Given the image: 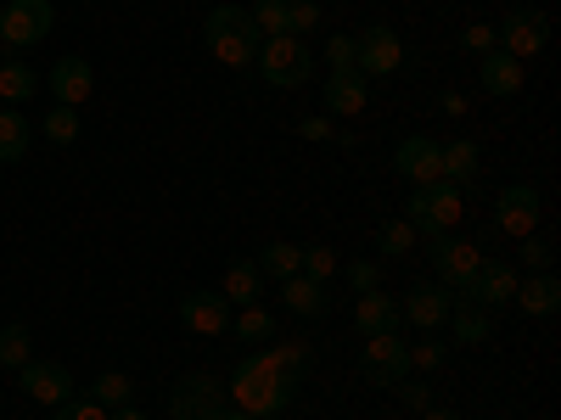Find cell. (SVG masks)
Wrapping results in <instances>:
<instances>
[{
  "label": "cell",
  "mask_w": 561,
  "mask_h": 420,
  "mask_svg": "<svg viewBox=\"0 0 561 420\" xmlns=\"http://www.w3.org/2000/svg\"><path fill=\"white\" fill-rule=\"evenodd\" d=\"M460 45H466V51H478V57H483V51H494V28H489V23H472V28L460 34Z\"/></svg>",
  "instance_id": "cell-44"
},
{
  "label": "cell",
  "mask_w": 561,
  "mask_h": 420,
  "mask_svg": "<svg viewBox=\"0 0 561 420\" xmlns=\"http://www.w3.org/2000/svg\"><path fill=\"white\" fill-rule=\"evenodd\" d=\"M393 168L410 185H433V179H444V147H438L433 135H404L399 152H393Z\"/></svg>",
  "instance_id": "cell-14"
},
{
  "label": "cell",
  "mask_w": 561,
  "mask_h": 420,
  "mask_svg": "<svg viewBox=\"0 0 561 420\" xmlns=\"http://www.w3.org/2000/svg\"><path fill=\"white\" fill-rule=\"evenodd\" d=\"M359 376L370 387H399L410 376V342H399V331H382V337H365L359 348Z\"/></svg>",
  "instance_id": "cell-5"
},
{
  "label": "cell",
  "mask_w": 561,
  "mask_h": 420,
  "mask_svg": "<svg viewBox=\"0 0 561 420\" xmlns=\"http://www.w3.org/2000/svg\"><path fill=\"white\" fill-rule=\"evenodd\" d=\"M34 359V337H28V325H7L0 331V364L7 370H23Z\"/></svg>",
  "instance_id": "cell-32"
},
{
  "label": "cell",
  "mask_w": 561,
  "mask_h": 420,
  "mask_svg": "<svg viewBox=\"0 0 561 420\" xmlns=\"http://www.w3.org/2000/svg\"><path fill=\"white\" fill-rule=\"evenodd\" d=\"M107 420H152V415H140V409H135V404H124V409H113V415H107Z\"/></svg>",
  "instance_id": "cell-46"
},
{
  "label": "cell",
  "mask_w": 561,
  "mask_h": 420,
  "mask_svg": "<svg viewBox=\"0 0 561 420\" xmlns=\"http://www.w3.org/2000/svg\"><path fill=\"white\" fill-rule=\"evenodd\" d=\"M34 68L28 62H0V102H7V107H18V102H28L34 96Z\"/></svg>",
  "instance_id": "cell-30"
},
{
  "label": "cell",
  "mask_w": 561,
  "mask_h": 420,
  "mask_svg": "<svg viewBox=\"0 0 561 420\" xmlns=\"http://www.w3.org/2000/svg\"><path fill=\"white\" fill-rule=\"evenodd\" d=\"M320 102H325V118H359L370 102V79L359 68H343L320 84Z\"/></svg>",
  "instance_id": "cell-15"
},
{
  "label": "cell",
  "mask_w": 561,
  "mask_h": 420,
  "mask_svg": "<svg viewBox=\"0 0 561 420\" xmlns=\"http://www.w3.org/2000/svg\"><path fill=\"white\" fill-rule=\"evenodd\" d=\"M399 303L388 292H359V308H354V325L359 337H382V331H399Z\"/></svg>",
  "instance_id": "cell-22"
},
{
  "label": "cell",
  "mask_w": 561,
  "mask_h": 420,
  "mask_svg": "<svg viewBox=\"0 0 561 420\" xmlns=\"http://www.w3.org/2000/svg\"><path fill=\"white\" fill-rule=\"evenodd\" d=\"M39 135L51 140V147H73L79 140V107H51L39 118Z\"/></svg>",
  "instance_id": "cell-31"
},
{
  "label": "cell",
  "mask_w": 561,
  "mask_h": 420,
  "mask_svg": "<svg viewBox=\"0 0 561 420\" xmlns=\"http://www.w3.org/2000/svg\"><path fill=\"white\" fill-rule=\"evenodd\" d=\"M225 409H230V398L214 376H180L169 393V420H219Z\"/></svg>",
  "instance_id": "cell-11"
},
{
  "label": "cell",
  "mask_w": 561,
  "mask_h": 420,
  "mask_svg": "<svg viewBox=\"0 0 561 420\" xmlns=\"http://www.w3.org/2000/svg\"><path fill=\"white\" fill-rule=\"evenodd\" d=\"M343 264H337V253L332 247H304V258H298V275H309V280H320V287H325V280H332Z\"/></svg>",
  "instance_id": "cell-35"
},
{
  "label": "cell",
  "mask_w": 561,
  "mask_h": 420,
  "mask_svg": "<svg viewBox=\"0 0 561 420\" xmlns=\"http://www.w3.org/2000/svg\"><path fill=\"white\" fill-rule=\"evenodd\" d=\"M219 292H225V303H242V308H248V303H259V292H264V275H259V264H253V258L230 264Z\"/></svg>",
  "instance_id": "cell-26"
},
{
  "label": "cell",
  "mask_w": 561,
  "mask_h": 420,
  "mask_svg": "<svg viewBox=\"0 0 561 420\" xmlns=\"http://www.w3.org/2000/svg\"><path fill=\"white\" fill-rule=\"evenodd\" d=\"M449 359V348L438 342V331H427V337H421L415 348H410V370H438Z\"/></svg>",
  "instance_id": "cell-36"
},
{
  "label": "cell",
  "mask_w": 561,
  "mask_h": 420,
  "mask_svg": "<svg viewBox=\"0 0 561 420\" xmlns=\"http://www.w3.org/2000/svg\"><path fill=\"white\" fill-rule=\"evenodd\" d=\"M90 90H96V73H90L84 57H62V62L51 68V96H57V107H79Z\"/></svg>",
  "instance_id": "cell-20"
},
{
  "label": "cell",
  "mask_w": 561,
  "mask_h": 420,
  "mask_svg": "<svg viewBox=\"0 0 561 420\" xmlns=\"http://www.w3.org/2000/svg\"><path fill=\"white\" fill-rule=\"evenodd\" d=\"M219 420H253V415H242V409H225Z\"/></svg>",
  "instance_id": "cell-48"
},
{
  "label": "cell",
  "mask_w": 561,
  "mask_h": 420,
  "mask_svg": "<svg viewBox=\"0 0 561 420\" xmlns=\"http://www.w3.org/2000/svg\"><path fill=\"white\" fill-rule=\"evenodd\" d=\"M28 140H34V124L18 107H0V163H23Z\"/></svg>",
  "instance_id": "cell-24"
},
{
  "label": "cell",
  "mask_w": 561,
  "mask_h": 420,
  "mask_svg": "<svg viewBox=\"0 0 561 420\" xmlns=\"http://www.w3.org/2000/svg\"><path fill=\"white\" fill-rule=\"evenodd\" d=\"M298 258H304V247H293V242H270V247H259V275L264 280H293L298 275Z\"/></svg>",
  "instance_id": "cell-27"
},
{
  "label": "cell",
  "mask_w": 561,
  "mask_h": 420,
  "mask_svg": "<svg viewBox=\"0 0 561 420\" xmlns=\"http://www.w3.org/2000/svg\"><path fill=\"white\" fill-rule=\"evenodd\" d=\"M203 34H208V51H214L219 68H237V73H242V68L259 62L264 34H259V23L248 18V7H214L208 23H203Z\"/></svg>",
  "instance_id": "cell-2"
},
{
  "label": "cell",
  "mask_w": 561,
  "mask_h": 420,
  "mask_svg": "<svg viewBox=\"0 0 561 420\" xmlns=\"http://www.w3.org/2000/svg\"><path fill=\"white\" fill-rule=\"evenodd\" d=\"M478 163H483L478 140H449V147H444V179H449V185H460V191L478 179Z\"/></svg>",
  "instance_id": "cell-25"
},
{
  "label": "cell",
  "mask_w": 561,
  "mask_h": 420,
  "mask_svg": "<svg viewBox=\"0 0 561 420\" xmlns=\"http://www.w3.org/2000/svg\"><path fill=\"white\" fill-rule=\"evenodd\" d=\"M180 325L197 337H225L230 331V303L225 292H185L180 298Z\"/></svg>",
  "instance_id": "cell-16"
},
{
  "label": "cell",
  "mask_w": 561,
  "mask_h": 420,
  "mask_svg": "<svg viewBox=\"0 0 561 420\" xmlns=\"http://www.w3.org/2000/svg\"><path fill=\"white\" fill-rule=\"evenodd\" d=\"M523 264H528V269H534V275H539V269H550V264H556V247H550V242H545V236H539V230H534V236H523Z\"/></svg>",
  "instance_id": "cell-39"
},
{
  "label": "cell",
  "mask_w": 561,
  "mask_h": 420,
  "mask_svg": "<svg viewBox=\"0 0 561 420\" xmlns=\"http://www.w3.org/2000/svg\"><path fill=\"white\" fill-rule=\"evenodd\" d=\"M51 23H57L51 0H7V7H0V39H7L12 51L39 45L45 34H51Z\"/></svg>",
  "instance_id": "cell-7"
},
{
  "label": "cell",
  "mask_w": 561,
  "mask_h": 420,
  "mask_svg": "<svg viewBox=\"0 0 561 420\" xmlns=\"http://www.w3.org/2000/svg\"><path fill=\"white\" fill-rule=\"evenodd\" d=\"M539 191H534V185H505V191L494 197V230H500V236H534V230H539Z\"/></svg>",
  "instance_id": "cell-12"
},
{
  "label": "cell",
  "mask_w": 561,
  "mask_h": 420,
  "mask_svg": "<svg viewBox=\"0 0 561 420\" xmlns=\"http://www.w3.org/2000/svg\"><path fill=\"white\" fill-rule=\"evenodd\" d=\"M18 387L34 404H45V409H57L62 398H73V376H68V364H57V359H28L18 370Z\"/></svg>",
  "instance_id": "cell-13"
},
{
  "label": "cell",
  "mask_w": 561,
  "mask_h": 420,
  "mask_svg": "<svg viewBox=\"0 0 561 420\" xmlns=\"http://www.w3.org/2000/svg\"><path fill=\"white\" fill-rule=\"evenodd\" d=\"M460 185L449 179H433V185H410L404 197V224L415 230V236H444V230H455L460 219Z\"/></svg>",
  "instance_id": "cell-3"
},
{
  "label": "cell",
  "mask_w": 561,
  "mask_h": 420,
  "mask_svg": "<svg viewBox=\"0 0 561 420\" xmlns=\"http://www.w3.org/2000/svg\"><path fill=\"white\" fill-rule=\"evenodd\" d=\"M449 308H455V292H444V287H415V292L399 303V314H404L410 325H421V331H438V325L449 319Z\"/></svg>",
  "instance_id": "cell-19"
},
{
  "label": "cell",
  "mask_w": 561,
  "mask_h": 420,
  "mask_svg": "<svg viewBox=\"0 0 561 420\" xmlns=\"http://www.w3.org/2000/svg\"><path fill=\"white\" fill-rule=\"evenodd\" d=\"M298 135H304V140H337V129H332V118H325V113H320V118H304Z\"/></svg>",
  "instance_id": "cell-45"
},
{
  "label": "cell",
  "mask_w": 561,
  "mask_h": 420,
  "mask_svg": "<svg viewBox=\"0 0 561 420\" xmlns=\"http://www.w3.org/2000/svg\"><path fill=\"white\" fill-rule=\"evenodd\" d=\"M410 247H415V230H410L404 219H388V224L377 230V253H382V258H404Z\"/></svg>",
  "instance_id": "cell-33"
},
{
  "label": "cell",
  "mask_w": 561,
  "mask_h": 420,
  "mask_svg": "<svg viewBox=\"0 0 561 420\" xmlns=\"http://www.w3.org/2000/svg\"><path fill=\"white\" fill-rule=\"evenodd\" d=\"M320 18H325V12L314 7V0H293V7H287V34H298V39H304V34H314V28H320Z\"/></svg>",
  "instance_id": "cell-37"
},
{
  "label": "cell",
  "mask_w": 561,
  "mask_h": 420,
  "mask_svg": "<svg viewBox=\"0 0 561 420\" xmlns=\"http://www.w3.org/2000/svg\"><path fill=\"white\" fill-rule=\"evenodd\" d=\"M287 7H293V0H259V7H248V18L270 39V34H287Z\"/></svg>",
  "instance_id": "cell-34"
},
{
  "label": "cell",
  "mask_w": 561,
  "mask_h": 420,
  "mask_svg": "<svg viewBox=\"0 0 561 420\" xmlns=\"http://www.w3.org/2000/svg\"><path fill=\"white\" fill-rule=\"evenodd\" d=\"M298 382H304L298 370H287L270 348H259V353H248V359L237 364V376H230L225 398H230V409H242V415H253V420H270V415H287V409H293Z\"/></svg>",
  "instance_id": "cell-1"
},
{
  "label": "cell",
  "mask_w": 561,
  "mask_h": 420,
  "mask_svg": "<svg viewBox=\"0 0 561 420\" xmlns=\"http://www.w3.org/2000/svg\"><path fill=\"white\" fill-rule=\"evenodd\" d=\"M449 325H455V342L466 348H478L494 337V308H478V303H455L449 308Z\"/></svg>",
  "instance_id": "cell-23"
},
{
  "label": "cell",
  "mask_w": 561,
  "mask_h": 420,
  "mask_svg": "<svg viewBox=\"0 0 561 420\" xmlns=\"http://www.w3.org/2000/svg\"><path fill=\"white\" fill-rule=\"evenodd\" d=\"M393 393H399V398H404V404H410L415 415H421V409H433V387H427V382H410V376H404V382H399Z\"/></svg>",
  "instance_id": "cell-43"
},
{
  "label": "cell",
  "mask_w": 561,
  "mask_h": 420,
  "mask_svg": "<svg viewBox=\"0 0 561 420\" xmlns=\"http://www.w3.org/2000/svg\"><path fill=\"white\" fill-rule=\"evenodd\" d=\"M517 264H505V258H489L478 264V275L466 280V292H455V303H478V308H505L511 298H517Z\"/></svg>",
  "instance_id": "cell-9"
},
{
  "label": "cell",
  "mask_w": 561,
  "mask_h": 420,
  "mask_svg": "<svg viewBox=\"0 0 561 420\" xmlns=\"http://www.w3.org/2000/svg\"><path fill=\"white\" fill-rule=\"evenodd\" d=\"M483 96H500V102H511V96H517V90L528 84V62H517V57H505L500 51V45H494V51H483Z\"/></svg>",
  "instance_id": "cell-17"
},
{
  "label": "cell",
  "mask_w": 561,
  "mask_h": 420,
  "mask_svg": "<svg viewBox=\"0 0 561 420\" xmlns=\"http://www.w3.org/2000/svg\"><path fill=\"white\" fill-rule=\"evenodd\" d=\"M280 298H287V308H293L298 319H325V314H332V292H325L320 280H309V275L280 280Z\"/></svg>",
  "instance_id": "cell-21"
},
{
  "label": "cell",
  "mask_w": 561,
  "mask_h": 420,
  "mask_svg": "<svg viewBox=\"0 0 561 420\" xmlns=\"http://www.w3.org/2000/svg\"><path fill=\"white\" fill-rule=\"evenodd\" d=\"M377 280H382V264H370V258L348 264V287L354 292H377Z\"/></svg>",
  "instance_id": "cell-41"
},
{
  "label": "cell",
  "mask_w": 561,
  "mask_h": 420,
  "mask_svg": "<svg viewBox=\"0 0 561 420\" xmlns=\"http://www.w3.org/2000/svg\"><path fill=\"white\" fill-rule=\"evenodd\" d=\"M494 45H500L505 57L528 62V57H539L545 45H550V18H545L539 7H517V12H505V23L494 28Z\"/></svg>",
  "instance_id": "cell-6"
},
{
  "label": "cell",
  "mask_w": 561,
  "mask_h": 420,
  "mask_svg": "<svg viewBox=\"0 0 561 420\" xmlns=\"http://www.w3.org/2000/svg\"><path fill=\"white\" fill-rule=\"evenodd\" d=\"M421 420H466V415H455V409H421Z\"/></svg>",
  "instance_id": "cell-47"
},
{
  "label": "cell",
  "mask_w": 561,
  "mask_h": 420,
  "mask_svg": "<svg viewBox=\"0 0 561 420\" xmlns=\"http://www.w3.org/2000/svg\"><path fill=\"white\" fill-rule=\"evenodd\" d=\"M0 62H7V57H0Z\"/></svg>",
  "instance_id": "cell-49"
},
{
  "label": "cell",
  "mask_w": 561,
  "mask_h": 420,
  "mask_svg": "<svg viewBox=\"0 0 561 420\" xmlns=\"http://www.w3.org/2000/svg\"><path fill=\"white\" fill-rule=\"evenodd\" d=\"M427 253H433V269H438L444 292H466V280H472L478 264H483V247L449 236V230H444V236H427Z\"/></svg>",
  "instance_id": "cell-8"
},
{
  "label": "cell",
  "mask_w": 561,
  "mask_h": 420,
  "mask_svg": "<svg viewBox=\"0 0 561 420\" xmlns=\"http://www.w3.org/2000/svg\"><path fill=\"white\" fill-rule=\"evenodd\" d=\"M90 398H96V404L113 415V409L135 404V382L124 376V370H107V376H96V382H90Z\"/></svg>",
  "instance_id": "cell-29"
},
{
  "label": "cell",
  "mask_w": 561,
  "mask_h": 420,
  "mask_svg": "<svg viewBox=\"0 0 561 420\" xmlns=\"http://www.w3.org/2000/svg\"><path fill=\"white\" fill-rule=\"evenodd\" d=\"M270 353H275L280 364H287V370H298V376H304V370H309V359H314V348H309V342H275Z\"/></svg>",
  "instance_id": "cell-40"
},
{
  "label": "cell",
  "mask_w": 561,
  "mask_h": 420,
  "mask_svg": "<svg viewBox=\"0 0 561 420\" xmlns=\"http://www.w3.org/2000/svg\"><path fill=\"white\" fill-rule=\"evenodd\" d=\"M325 62H332V73L354 68V39L348 34H332V39H325Z\"/></svg>",
  "instance_id": "cell-42"
},
{
  "label": "cell",
  "mask_w": 561,
  "mask_h": 420,
  "mask_svg": "<svg viewBox=\"0 0 561 420\" xmlns=\"http://www.w3.org/2000/svg\"><path fill=\"white\" fill-rule=\"evenodd\" d=\"M517 303L528 319H550L556 308H561V280H556V269H539V275H528V280H517Z\"/></svg>",
  "instance_id": "cell-18"
},
{
  "label": "cell",
  "mask_w": 561,
  "mask_h": 420,
  "mask_svg": "<svg viewBox=\"0 0 561 420\" xmlns=\"http://www.w3.org/2000/svg\"><path fill=\"white\" fill-rule=\"evenodd\" d=\"M51 420H107V409L84 393V398H62V404L51 409Z\"/></svg>",
  "instance_id": "cell-38"
},
{
  "label": "cell",
  "mask_w": 561,
  "mask_h": 420,
  "mask_svg": "<svg viewBox=\"0 0 561 420\" xmlns=\"http://www.w3.org/2000/svg\"><path fill=\"white\" fill-rule=\"evenodd\" d=\"M259 73H264V84H275V90L309 84V79H314L309 39H298V34H270V39L259 45Z\"/></svg>",
  "instance_id": "cell-4"
},
{
  "label": "cell",
  "mask_w": 561,
  "mask_h": 420,
  "mask_svg": "<svg viewBox=\"0 0 561 420\" xmlns=\"http://www.w3.org/2000/svg\"><path fill=\"white\" fill-rule=\"evenodd\" d=\"M399 62H404V39L388 23H370L354 34V68L365 79H388V73H399Z\"/></svg>",
  "instance_id": "cell-10"
},
{
  "label": "cell",
  "mask_w": 561,
  "mask_h": 420,
  "mask_svg": "<svg viewBox=\"0 0 561 420\" xmlns=\"http://www.w3.org/2000/svg\"><path fill=\"white\" fill-rule=\"evenodd\" d=\"M230 331H237L248 348H259V342H275V314H270V308H259V303H248L242 314H230Z\"/></svg>",
  "instance_id": "cell-28"
}]
</instances>
